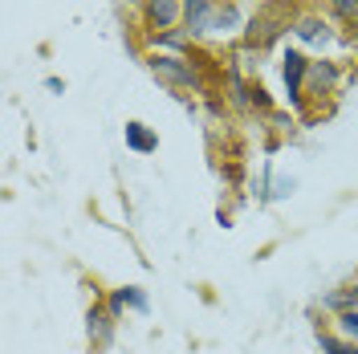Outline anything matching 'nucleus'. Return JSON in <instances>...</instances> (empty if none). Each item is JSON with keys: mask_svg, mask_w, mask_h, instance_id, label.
<instances>
[{"mask_svg": "<svg viewBox=\"0 0 358 354\" xmlns=\"http://www.w3.org/2000/svg\"><path fill=\"white\" fill-rule=\"evenodd\" d=\"M155 45H167V49H192V37H187V33H176V29H171V33H159Z\"/></svg>", "mask_w": 358, "mask_h": 354, "instance_id": "dca6fc26", "label": "nucleus"}, {"mask_svg": "<svg viewBox=\"0 0 358 354\" xmlns=\"http://www.w3.org/2000/svg\"><path fill=\"white\" fill-rule=\"evenodd\" d=\"M322 306H326V310H334V313L358 310V297H355V285H346V289H334V293H326V297H322Z\"/></svg>", "mask_w": 358, "mask_h": 354, "instance_id": "ddd939ff", "label": "nucleus"}, {"mask_svg": "<svg viewBox=\"0 0 358 354\" xmlns=\"http://www.w3.org/2000/svg\"><path fill=\"white\" fill-rule=\"evenodd\" d=\"M293 37H297L301 45H330V41H334L330 24L322 21V17H313V13L297 17V24H293Z\"/></svg>", "mask_w": 358, "mask_h": 354, "instance_id": "6e6552de", "label": "nucleus"}, {"mask_svg": "<svg viewBox=\"0 0 358 354\" xmlns=\"http://www.w3.org/2000/svg\"><path fill=\"white\" fill-rule=\"evenodd\" d=\"M326 8L338 21H358V0H326Z\"/></svg>", "mask_w": 358, "mask_h": 354, "instance_id": "4468645a", "label": "nucleus"}, {"mask_svg": "<svg viewBox=\"0 0 358 354\" xmlns=\"http://www.w3.org/2000/svg\"><path fill=\"white\" fill-rule=\"evenodd\" d=\"M232 4H245V0H232Z\"/></svg>", "mask_w": 358, "mask_h": 354, "instance_id": "a211bd4d", "label": "nucleus"}, {"mask_svg": "<svg viewBox=\"0 0 358 354\" xmlns=\"http://www.w3.org/2000/svg\"><path fill=\"white\" fill-rule=\"evenodd\" d=\"M106 310H110L114 318H122V310L147 313L151 310V302H147V293H143L138 285H122V289H114L110 297H106Z\"/></svg>", "mask_w": 358, "mask_h": 354, "instance_id": "0eeeda50", "label": "nucleus"}, {"mask_svg": "<svg viewBox=\"0 0 358 354\" xmlns=\"http://www.w3.org/2000/svg\"><path fill=\"white\" fill-rule=\"evenodd\" d=\"M151 73L159 82H167L171 90H203V78H200V66L192 57H179V53H159L147 62Z\"/></svg>", "mask_w": 358, "mask_h": 354, "instance_id": "f03ea898", "label": "nucleus"}, {"mask_svg": "<svg viewBox=\"0 0 358 354\" xmlns=\"http://www.w3.org/2000/svg\"><path fill=\"white\" fill-rule=\"evenodd\" d=\"M122 134H127V147H131L134 155H151V151H159V134L147 131V122H138V118H131Z\"/></svg>", "mask_w": 358, "mask_h": 354, "instance_id": "9d476101", "label": "nucleus"}, {"mask_svg": "<svg viewBox=\"0 0 358 354\" xmlns=\"http://www.w3.org/2000/svg\"><path fill=\"white\" fill-rule=\"evenodd\" d=\"M114 326H118V318H114L102 302L98 306H90L86 313V334H90V346H94V354H106L114 342Z\"/></svg>", "mask_w": 358, "mask_h": 354, "instance_id": "39448f33", "label": "nucleus"}, {"mask_svg": "<svg viewBox=\"0 0 358 354\" xmlns=\"http://www.w3.org/2000/svg\"><path fill=\"white\" fill-rule=\"evenodd\" d=\"M355 297H358V281H355Z\"/></svg>", "mask_w": 358, "mask_h": 354, "instance_id": "f3484780", "label": "nucleus"}, {"mask_svg": "<svg viewBox=\"0 0 358 354\" xmlns=\"http://www.w3.org/2000/svg\"><path fill=\"white\" fill-rule=\"evenodd\" d=\"M317 346H322V354H358L355 338H342V334L330 330H317Z\"/></svg>", "mask_w": 358, "mask_h": 354, "instance_id": "9b49d317", "label": "nucleus"}, {"mask_svg": "<svg viewBox=\"0 0 358 354\" xmlns=\"http://www.w3.org/2000/svg\"><path fill=\"white\" fill-rule=\"evenodd\" d=\"M338 78H342V73H338L334 62H322V57H317V62H310V78H306V86H310L313 94H334Z\"/></svg>", "mask_w": 358, "mask_h": 354, "instance_id": "1a4fd4ad", "label": "nucleus"}, {"mask_svg": "<svg viewBox=\"0 0 358 354\" xmlns=\"http://www.w3.org/2000/svg\"><path fill=\"white\" fill-rule=\"evenodd\" d=\"M143 21L151 33H171L179 21H183V0H147L143 4Z\"/></svg>", "mask_w": 358, "mask_h": 354, "instance_id": "423d86ee", "label": "nucleus"}, {"mask_svg": "<svg viewBox=\"0 0 358 354\" xmlns=\"http://www.w3.org/2000/svg\"><path fill=\"white\" fill-rule=\"evenodd\" d=\"M338 334H342V338H355V342H358V310L338 313Z\"/></svg>", "mask_w": 358, "mask_h": 354, "instance_id": "2eb2a0df", "label": "nucleus"}, {"mask_svg": "<svg viewBox=\"0 0 358 354\" xmlns=\"http://www.w3.org/2000/svg\"><path fill=\"white\" fill-rule=\"evenodd\" d=\"M220 13V0H183V33L196 37H212V24Z\"/></svg>", "mask_w": 358, "mask_h": 354, "instance_id": "7ed1b4c3", "label": "nucleus"}, {"mask_svg": "<svg viewBox=\"0 0 358 354\" xmlns=\"http://www.w3.org/2000/svg\"><path fill=\"white\" fill-rule=\"evenodd\" d=\"M297 17H301V13H297L293 0H261L257 13H252L248 24H245V45L248 49H268V45H277L285 33H293Z\"/></svg>", "mask_w": 358, "mask_h": 354, "instance_id": "f257e3e1", "label": "nucleus"}, {"mask_svg": "<svg viewBox=\"0 0 358 354\" xmlns=\"http://www.w3.org/2000/svg\"><path fill=\"white\" fill-rule=\"evenodd\" d=\"M285 66H281V78H285V94H289L293 106H301L306 102V78H310V57L306 53H297V49H289L285 57H281Z\"/></svg>", "mask_w": 358, "mask_h": 354, "instance_id": "20e7f679", "label": "nucleus"}, {"mask_svg": "<svg viewBox=\"0 0 358 354\" xmlns=\"http://www.w3.org/2000/svg\"><path fill=\"white\" fill-rule=\"evenodd\" d=\"M241 24V4H220V13H216V24H212V37H224V33H232Z\"/></svg>", "mask_w": 358, "mask_h": 354, "instance_id": "f8f14e48", "label": "nucleus"}]
</instances>
